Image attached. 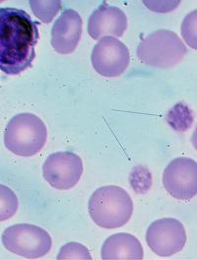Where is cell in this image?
Segmentation results:
<instances>
[{"label":"cell","instance_id":"obj_1","mask_svg":"<svg viewBox=\"0 0 197 260\" xmlns=\"http://www.w3.org/2000/svg\"><path fill=\"white\" fill-rule=\"evenodd\" d=\"M39 26L24 10L0 9V68L5 74L19 75L32 66Z\"/></svg>","mask_w":197,"mask_h":260},{"label":"cell","instance_id":"obj_2","mask_svg":"<svg viewBox=\"0 0 197 260\" xmlns=\"http://www.w3.org/2000/svg\"><path fill=\"white\" fill-rule=\"evenodd\" d=\"M89 214L92 220L105 229L124 226L132 218L133 202L126 190L108 185L98 188L89 200Z\"/></svg>","mask_w":197,"mask_h":260},{"label":"cell","instance_id":"obj_3","mask_svg":"<svg viewBox=\"0 0 197 260\" xmlns=\"http://www.w3.org/2000/svg\"><path fill=\"white\" fill-rule=\"evenodd\" d=\"M48 131L45 122L33 114H16L8 122L4 133V143L13 154L31 157L46 144Z\"/></svg>","mask_w":197,"mask_h":260},{"label":"cell","instance_id":"obj_4","mask_svg":"<svg viewBox=\"0 0 197 260\" xmlns=\"http://www.w3.org/2000/svg\"><path fill=\"white\" fill-rule=\"evenodd\" d=\"M187 50L181 38L169 30H157L142 39L137 56L144 64L157 68H171L181 62Z\"/></svg>","mask_w":197,"mask_h":260},{"label":"cell","instance_id":"obj_5","mask_svg":"<svg viewBox=\"0 0 197 260\" xmlns=\"http://www.w3.org/2000/svg\"><path fill=\"white\" fill-rule=\"evenodd\" d=\"M5 248L28 259H36L48 254L52 241L43 228L30 224H18L7 228L2 236Z\"/></svg>","mask_w":197,"mask_h":260},{"label":"cell","instance_id":"obj_6","mask_svg":"<svg viewBox=\"0 0 197 260\" xmlns=\"http://www.w3.org/2000/svg\"><path fill=\"white\" fill-rule=\"evenodd\" d=\"M91 61L94 69L104 77L121 75L130 62L127 47L115 37H104L92 51Z\"/></svg>","mask_w":197,"mask_h":260},{"label":"cell","instance_id":"obj_7","mask_svg":"<svg viewBox=\"0 0 197 260\" xmlns=\"http://www.w3.org/2000/svg\"><path fill=\"white\" fill-rule=\"evenodd\" d=\"M83 174L82 159L72 152L49 155L43 166V176L49 184L60 190L74 187Z\"/></svg>","mask_w":197,"mask_h":260},{"label":"cell","instance_id":"obj_8","mask_svg":"<svg viewBox=\"0 0 197 260\" xmlns=\"http://www.w3.org/2000/svg\"><path fill=\"white\" fill-rule=\"evenodd\" d=\"M146 241L157 255L170 257L181 251L186 243L185 229L177 219H160L148 228Z\"/></svg>","mask_w":197,"mask_h":260},{"label":"cell","instance_id":"obj_9","mask_svg":"<svg viewBox=\"0 0 197 260\" xmlns=\"http://www.w3.org/2000/svg\"><path fill=\"white\" fill-rule=\"evenodd\" d=\"M165 189L173 197L188 200L197 193V164L189 158L180 157L166 167L163 174Z\"/></svg>","mask_w":197,"mask_h":260},{"label":"cell","instance_id":"obj_10","mask_svg":"<svg viewBox=\"0 0 197 260\" xmlns=\"http://www.w3.org/2000/svg\"><path fill=\"white\" fill-rule=\"evenodd\" d=\"M82 18L73 9H66L53 24L51 46L61 54L72 53L78 46L82 35Z\"/></svg>","mask_w":197,"mask_h":260},{"label":"cell","instance_id":"obj_11","mask_svg":"<svg viewBox=\"0 0 197 260\" xmlns=\"http://www.w3.org/2000/svg\"><path fill=\"white\" fill-rule=\"evenodd\" d=\"M127 28V17L118 7L103 3L91 14L88 32L94 40L104 37H122Z\"/></svg>","mask_w":197,"mask_h":260},{"label":"cell","instance_id":"obj_12","mask_svg":"<svg viewBox=\"0 0 197 260\" xmlns=\"http://www.w3.org/2000/svg\"><path fill=\"white\" fill-rule=\"evenodd\" d=\"M102 259H143V247L137 238L130 234H116L107 239L102 246Z\"/></svg>","mask_w":197,"mask_h":260},{"label":"cell","instance_id":"obj_13","mask_svg":"<svg viewBox=\"0 0 197 260\" xmlns=\"http://www.w3.org/2000/svg\"><path fill=\"white\" fill-rule=\"evenodd\" d=\"M30 6L34 14L44 23H49L61 9V2L55 1H36L31 0Z\"/></svg>","mask_w":197,"mask_h":260},{"label":"cell","instance_id":"obj_14","mask_svg":"<svg viewBox=\"0 0 197 260\" xmlns=\"http://www.w3.org/2000/svg\"><path fill=\"white\" fill-rule=\"evenodd\" d=\"M91 260L92 256L88 248L78 243H69L61 247L57 260Z\"/></svg>","mask_w":197,"mask_h":260},{"label":"cell","instance_id":"obj_15","mask_svg":"<svg viewBox=\"0 0 197 260\" xmlns=\"http://www.w3.org/2000/svg\"><path fill=\"white\" fill-rule=\"evenodd\" d=\"M18 208L16 195L8 187L1 184V221L12 217Z\"/></svg>","mask_w":197,"mask_h":260},{"label":"cell","instance_id":"obj_16","mask_svg":"<svg viewBox=\"0 0 197 260\" xmlns=\"http://www.w3.org/2000/svg\"><path fill=\"white\" fill-rule=\"evenodd\" d=\"M181 34L189 47L196 49V10L184 18L181 25Z\"/></svg>","mask_w":197,"mask_h":260}]
</instances>
